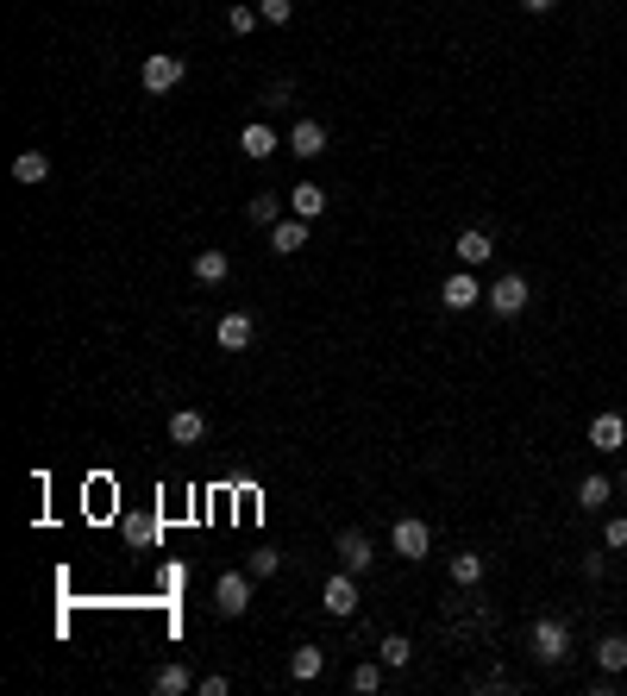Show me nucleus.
<instances>
[{
	"mask_svg": "<svg viewBox=\"0 0 627 696\" xmlns=\"http://www.w3.org/2000/svg\"><path fill=\"white\" fill-rule=\"evenodd\" d=\"M527 646H533V659H540V665H565L571 659V628L559 615H540V621H533V634H527Z\"/></svg>",
	"mask_w": 627,
	"mask_h": 696,
	"instance_id": "nucleus-1",
	"label": "nucleus"
},
{
	"mask_svg": "<svg viewBox=\"0 0 627 696\" xmlns=\"http://www.w3.org/2000/svg\"><path fill=\"white\" fill-rule=\"evenodd\" d=\"M182 76H189V63L170 57V51H151L138 63V88H145V95H170V88H182Z\"/></svg>",
	"mask_w": 627,
	"mask_h": 696,
	"instance_id": "nucleus-2",
	"label": "nucleus"
},
{
	"mask_svg": "<svg viewBox=\"0 0 627 696\" xmlns=\"http://www.w3.org/2000/svg\"><path fill=\"white\" fill-rule=\"evenodd\" d=\"M320 609H327L333 621H352V615L364 609V602H358V571H345V565H339L327 584H320Z\"/></svg>",
	"mask_w": 627,
	"mask_h": 696,
	"instance_id": "nucleus-3",
	"label": "nucleus"
},
{
	"mask_svg": "<svg viewBox=\"0 0 627 696\" xmlns=\"http://www.w3.org/2000/svg\"><path fill=\"white\" fill-rule=\"evenodd\" d=\"M490 314H502V320H515V314H527V301H533V289H527V276L521 270H508V276H496L490 283Z\"/></svg>",
	"mask_w": 627,
	"mask_h": 696,
	"instance_id": "nucleus-4",
	"label": "nucleus"
},
{
	"mask_svg": "<svg viewBox=\"0 0 627 696\" xmlns=\"http://www.w3.org/2000/svg\"><path fill=\"white\" fill-rule=\"evenodd\" d=\"M389 546H396V559L421 565L427 552H433V527H427L421 515H408V521H396V533H389Z\"/></svg>",
	"mask_w": 627,
	"mask_h": 696,
	"instance_id": "nucleus-5",
	"label": "nucleus"
},
{
	"mask_svg": "<svg viewBox=\"0 0 627 696\" xmlns=\"http://www.w3.org/2000/svg\"><path fill=\"white\" fill-rule=\"evenodd\" d=\"M214 609L226 621H239L251 609V571H220V584H214Z\"/></svg>",
	"mask_w": 627,
	"mask_h": 696,
	"instance_id": "nucleus-6",
	"label": "nucleus"
},
{
	"mask_svg": "<svg viewBox=\"0 0 627 696\" xmlns=\"http://www.w3.org/2000/svg\"><path fill=\"white\" fill-rule=\"evenodd\" d=\"M439 301H446L452 314H471L477 301H483V283H477V270H452L446 283H439Z\"/></svg>",
	"mask_w": 627,
	"mask_h": 696,
	"instance_id": "nucleus-7",
	"label": "nucleus"
},
{
	"mask_svg": "<svg viewBox=\"0 0 627 696\" xmlns=\"http://www.w3.org/2000/svg\"><path fill=\"white\" fill-rule=\"evenodd\" d=\"M214 339H220V352H251V339H258V320H251V314H220Z\"/></svg>",
	"mask_w": 627,
	"mask_h": 696,
	"instance_id": "nucleus-8",
	"label": "nucleus"
},
{
	"mask_svg": "<svg viewBox=\"0 0 627 696\" xmlns=\"http://www.w3.org/2000/svg\"><path fill=\"white\" fill-rule=\"evenodd\" d=\"M370 559H377V546H370V533H364V527H345V533H339V565L364 577V571H370Z\"/></svg>",
	"mask_w": 627,
	"mask_h": 696,
	"instance_id": "nucleus-9",
	"label": "nucleus"
},
{
	"mask_svg": "<svg viewBox=\"0 0 627 696\" xmlns=\"http://www.w3.org/2000/svg\"><path fill=\"white\" fill-rule=\"evenodd\" d=\"M239 151L251 157V164H270V157H276V151H283V138H276V132H270L264 120H251V126L239 132Z\"/></svg>",
	"mask_w": 627,
	"mask_h": 696,
	"instance_id": "nucleus-10",
	"label": "nucleus"
},
{
	"mask_svg": "<svg viewBox=\"0 0 627 696\" xmlns=\"http://www.w3.org/2000/svg\"><path fill=\"white\" fill-rule=\"evenodd\" d=\"M327 151V126L320 120H295L289 126V157H320Z\"/></svg>",
	"mask_w": 627,
	"mask_h": 696,
	"instance_id": "nucleus-11",
	"label": "nucleus"
},
{
	"mask_svg": "<svg viewBox=\"0 0 627 696\" xmlns=\"http://www.w3.org/2000/svg\"><path fill=\"white\" fill-rule=\"evenodd\" d=\"M621 439H627V421H621L615 408H602L596 421H590V446L596 452H621Z\"/></svg>",
	"mask_w": 627,
	"mask_h": 696,
	"instance_id": "nucleus-12",
	"label": "nucleus"
},
{
	"mask_svg": "<svg viewBox=\"0 0 627 696\" xmlns=\"http://www.w3.org/2000/svg\"><path fill=\"white\" fill-rule=\"evenodd\" d=\"M452 251H458V264H464V270H483V264H490V251H496V239L471 226V232H458V245H452Z\"/></svg>",
	"mask_w": 627,
	"mask_h": 696,
	"instance_id": "nucleus-13",
	"label": "nucleus"
},
{
	"mask_svg": "<svg viewBox=\"0 0 627 696\" xmlns=\"http://www.w3.org/2000/svg\"><path fill=\"white\" fill-rule=\"evenodd\" d=\"M301 245H308V220H301V214L270 226V251H276V258H289V251H301Z\"/></svg>",
	"mask_w": 627,
	"mask_h": 696,
	"instance_id": "nucleus-14",
	"label": "nucleus"
},
{
	"mask_svg": "<svg viewBox=\"0 0 627 696\" xmlns=\"http://www.w3.org/2000/svg\"><path fill=\"white\" fill-rule=\"evenodd\" d=\"M195 684H201V678H195L189 665H157V671H151V690H157V696H189Z\"/></svg>",
	"mask_w": 627,
	"mask_h": 696,
	"instance_id": "nucleus-15",
	"label": "nucleus"
},
{
	"mask_svg": "<svg viewBox=\"0 0 627 696\" xmlns=\"http://www.w3.org/2000/svg\"><path fill=\"white\" fill-rule=\"evenodd\" d=\"M170 439H176V446H201V439H207V414L201 408H176L170 414Z\"/></svg>",
	"mask_w": 627,
	"mask_h": 696,
	"instance_id": "nucleus-16",
	"label": "nucleus"
},
{
	"mask_svg": "<svg viewBox=\"0 0 627 696\" xmlns=\"http://www.w3.org/2000/svg\"><path fill=\"white\" fill-rule=\"evenodd\" d=\"M289 214L320 220V214H327V189H320V182H295V189H289Z\"/></svg>",
	"mask_w": 627,
	"mask_h": 696,
	"instance_id": "nucleus-17",
	"label": "nucleus"
},
{
	"mask_svg": "<svg viewBox=\"0 0 627 696\" xmlns=\"http://www.w3.org/2000/svg\"><path fill=\"white\" fill-rule=\"evenodd\" d=\"M320 671H327V653H320V646H295V653H289V678L295 684H314Z\"/></svg>",
	"mask_w": 627,
	"mask_h": 696,
	"instance_id": "nucleus-18",
	"label": "nucleus"
},
{
	"mask_svg": "<svg viewBox=\"0 0 627 696\" xmlns=\"http://www.w3.org/2000/svg\"><path fill=\"white\" fill-rule=\"evenodd\" d=\"M226 276H232V258H226V251H195V283L220 289Z\"/></svg>",
	"mask_w": 627,
	"mask_h": 696,
	"instance_id": "nucleus-19",
	"label": "nucleus"
},
{
	"mask_svg": "<svg viewBox=\"0 0 627 696\" xmlns=\"http://www.w3.org/2000/svg\"><path fill=\"white\" fill-rule=\"evenodd\" d=\"M245 214H251V226H264V232H270L276 220H283V195H270V189H264V195H251V201H245Z\"/></svg>",
	"mask_w": 627,
	"mask_h": 696,
	"instance_id": "nucleus-20",
	"label": "nucleus"
},
{
	"mask_svg": "<svg viewBox=\"0 0 627 696\" xmlns=\"http://www.w3.org/2000/svg\"><path fill=\"white\" fill-rule=\"evenodd\" d=\"M483 571H490V565H483V552H452V584L471 590V584H483Z\"/></svg>",
	"mask_w": 627,
	"mask_h": 696,
	"instance_id": "nucleus-21",
	"label": "nucleus"
},
{
	"mask_svg": "<svg viewBox=\"0 0 627 696\" xmlns=\"http://www.w3.org/2000/svg\"><path fill=\"white\" fill-rule=\"evenodd\" d=\"M596 665L602 671H627V634H602L596 640Z\"/></svg>",
	"mask_w": 627,
	"mask_h": 696,
	"instance_id": "nucleus-22",
	"label": "nucleus"
},
{
	"mask_svg": "<svg viewBox=\"0 0 627 696\" xmlns=\"http://www.w3.org/2000/svg\"><path fill=\"white\" fill-rule=\"evenodd\" d=\"M609 496H615V483H609V477H602V471H590L584 483H577V502H584V508H590V515H596V508H602V502H609Z\"/></svg>",
	"mask_w": 627,
	"mask_h": 696,
	"instance_id": "nucleus-23",
	"label": "nucleus"
},
{
	"mask_svg": "<svg viewBox=\"0 0 627 696\" xmlns=\"http://www.w3.org/2000/svg\"><path fill=\"white\" fill-rule=\"evenodd\" d=\"M377 659H383L389 671H402V665L414 659V640H408V634H383V646H377Z\"/></svg>",
	"mask_w": 627,
	"mask_h": 696,
	"instance_id": "nucleus-24",
	"label": "nucleus"
},
{
	"mask_svg": "<svg viewBox=\"0 0 627 696\" xmlns=\"http://www.w3.org/2000/svg\"><path fill=\"white\" fill-rule=\"evenodd\" d=\"M13 176L19 182H44V176H51V157H44V151H19L13 157Z\"/></svg>",
	"mask_w": 627,
	"mask_h": 696,
	"instance_id": "nucleus-25",
	"label": "nucleus"
},
{
	"mask_svg": "<svg viewBox=\"0 0 627 696\" xmlns=\"http://www.w3.org/2000/svg\"><path fill=\"white\" fill-rule=\"evenodd\" d=\"M352 690H358V696H377V690H383V659L358 665V671H352Z\"/></svg>",
	"mask_w": 627,
	"mask_h": 696,
	"instance_id": "nucleus-26",
	"label": "nucleus"
},
{
	"mask_svg": "<svg viewBox=\"0 0 627 696\" xmlns=\"http://www.w3.org/2000/svg\"><path fill=\"white\" fill-rule=\"evenodd\" d=\"M245 571H251V577H276V571H283V552L258 546V552H251V559H245Z\"/></svg>",
	"mask_w": 627,
	"mask_h": 696,
	"instance_id": "nucleus-27",
	"label": "nucleus"
},
{
	"mask_svg": "<svg viewBox=\"0 0 627 696\" xmlns=\"http://www.w3.org/2000/svg\"><path fill=\"white\" fill-rule=\"evenodd\" d=\"M226 26L245 38V32H258V26H264V13H258V7H232V13H226Z\"/></svg>",
	"mask_w": 627,
	"mask_h": 696,
	"instance_id": "nucleus-28",
	"label": "nucleus"
},
{
	"mask_svg": "<svg viewBox=\"0 0 627 696\" xmlns=\"http://www.w3.org/2000/svg\"><path fill=\"white\" fill-rule=\"evenodd\" d=\"M258 13H264V26H289L295 0H258Z\"/></svg>",
	"mask_w": 627,
	"mask_h": 696,
	"instance_id": "nucleus-29",
	"label": "nucleus"
},
{
	"mask_svg": "<svg viewBox=\"0 0 627 696\" xmlns=\"http://www.w3.org/2000/svg\"><path fill=\"white\" fill-rule=\"evenodd\" d=\"M602 546H609V552L627 546V515H609V521H602Z\"/></svg>",
	"mask_w": 627,
	"mask_h": 696,
	"instance_id": "nucleus-30",
	"label": "nucleus"
},
{
	"mask_svg": "<svg viewBox=\"0 0 627 696\" xmlns=\"http://www.w3.org/2000/svg\"><path fill=\"white\" fill-rule=\"evenodd\" d=\"M126 540H132V546H151L157 527H151V521H126Z\"/></svg>",
	"mask_w": 627,
	"mask_h": 696,
	"instance_id": "nucleus-31",
	"label": "nucleus"
},
{
	"mask_svg": "<svg viewBox=\"0 0 627 696\" xmlns=\"http://www.w3.org/2000/svg\"><path fill=\"white\" fill-rule=\"evenodd\" d=\"M195 690H201V696H226V690H232V678H220V671H207V678H201Z\"/></svg>",
	"mask_w": 627,
	"mask_h": 696,
	"instance_id": "nucleus-32",
	"label": "nucleus"
},
{
	"mask_svg": "<svg viewBox=\"0 0 627 696\" xmlns=\"http://www.w3.org/2000/svg\"><path fill=\"white\" fill-rule=\"evenodd\" d=\"M559 0H521V13H552Z\"/></svg>",
	"mask_w": 627,
	"mask_h": 696,
	"instance_id": "nucleus-33",
	"label": "nucleus"
},
{
	"mask_svg": "<svg viewBox=\"0 0 627 696\" xmlns=\"http://www.w3.org/2000/svg\"><path fill=\"white\" fill-rule=\"evenodd\" d=\"M621 490H627V464H621Z\"/></svg>",
	"mask_w": 627,
	"mask_h": 696,
	"instance_id": "nucleus-34",
	"label": "nucleus"
},
{
	"mask_svg": "<svg viewBox=\"0 0 627 696\" xmlns=\"http://www.w3.org/2000/svg\"><path fill=\"white\" fill-rule=\"evenodd\" d=\"M621 295H627V270H621Z\"/></svg>",
	"mask_w": 627,
	"mask_h": 696,
	"instance_id": "nucleus-35",
	"label": "nucleus"
}]
</instances>
